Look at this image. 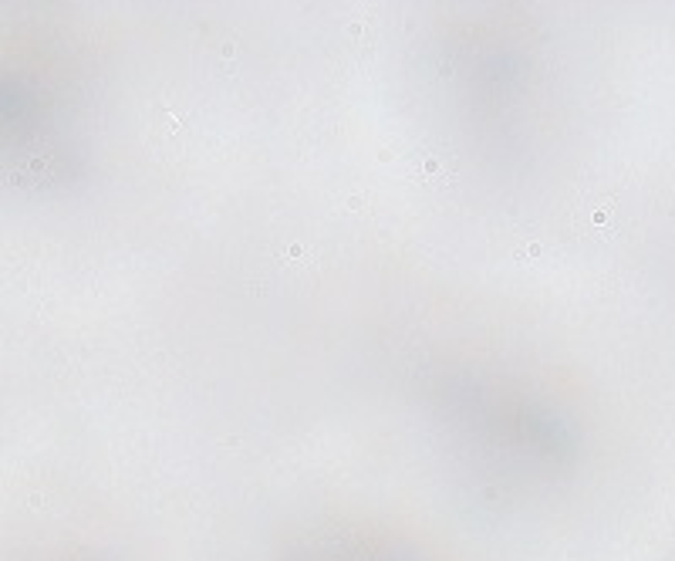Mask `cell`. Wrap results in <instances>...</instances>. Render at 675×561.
I'll return each mask as SVG.
<instances>
[{"mask_svg":"<svg viewBox=\"0 0 675 561\" xmlns=\"http://www.w3.org/2000/svg\"><path fill=\"white\" fill-rule=\"evenodd\" d=\"M422 399L453 463L483 494H544L581 460L577 416L530 372L479 359L446 362L429 372Z\"/></svg>","mask_w":675,"mask_h":561,"instance_id":"obj_1","label":"cell"},{"mask_svg":"<svg viewBox=\"0 0 675 561\" xmlns=\"http://www.w3.org/2000/svg\"><path fill=\"white\" fill-rule=\"evenodd\" d=\"M277 561H433L405 531L371 521H331L290 541Z\"/></svg>","mask_w":675,"mask_h":561,"instance_id":"obj_2","label":"cell"}]
</instances>
